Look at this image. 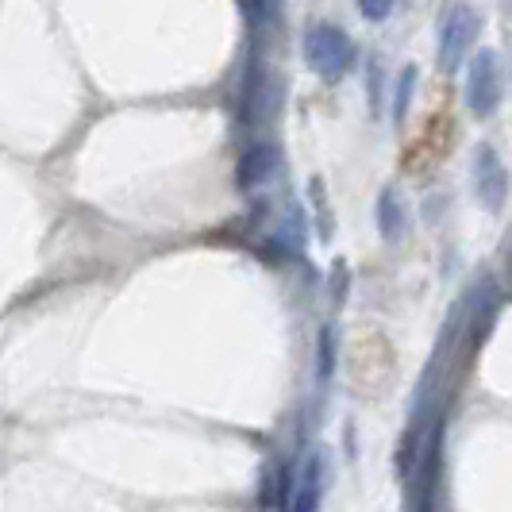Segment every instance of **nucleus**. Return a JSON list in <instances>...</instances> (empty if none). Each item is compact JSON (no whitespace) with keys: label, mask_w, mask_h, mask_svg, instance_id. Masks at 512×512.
<instances>
[{"label":"nucleus","mask_w":512,"mask_h":512,"mask_svg":"<svg viewBox=\"0 0 512 512\" xmlns=\"http://www.w3.org/2000/svg\"><path fill=\"white\" fill-rule=\"evenodd\" d=\"M301 51H305V66L320 81H339L355 66V39L339 24H328V20H316V24L305 27Z\"/></svg>","instance_id":"nucleus-1"},{"label":"nucleus","mask_w":512,"mask_h":512,"mask_svg":"<svg viewBox=\"0 0 512 512\" xmlns=\"http://www.w3.org/2000/svg\"><path fill=\"white\" fill-rule=\"evenodd\" d=\"M478 35H482L478 8L466 4V0L451 4L447 16H443V24H439V47H436L439 70L443 74H459V66H470V58H474L470 51H474Z\"/></svg>","instance_id":"nucleus-2"},{"label":"nucleus","mask_w":512,"mask_h":512,"mask_svg":"<svg viewBox=\"0 0 512 512\" xmlns=\"http://www.w3.org/2000/svg\"><path fill=\"white\" fill-rule=\"evenodd\" d=\"M505 97V74H501V58L497 51H474L470 66H466V108L489 120Z\"/></svg>","instance_id":"nucleus-3"},{"label":"nucleus","mask_w":512,"mask_h":512,"mask_svg":"<svg viewBox=\"0 0 512 512\" xmlns=\"http://www.w3.org/2000/svg\"><path fill=\"white\" fill-rule=\"evenodd\" d=\"M470 174H474V193H478V201H482L489 212H501L505 201H509V166L501 162L497 147L482 143V147L474 151Z\"/></svg>","instance_id":"nucleus-4"},{"label":"nucleus","mask_w":512,"mask_h":512,"mask_svg":"<svg viewBox=\"0 0 512 512\" xmlns=\"http://www.w3.org/2000/svg\"><path fill=\"white\" fill-rule=\"evenodd\" d=\"M274 170H278V147L274 143H251L239 158V166H235V181H239L243 193H251V189H262L274 178Z\"/></svg>","instance_id":"nucleus-5"},{"label":"nucleus","mask_w":512,"mask_h":512,"mask_svg":"<svg viewBox=\"0 0 512 512\" xmlns=\"http://www.w3.org/2000/svg\"><path fill=\"white\" fill-rule=\"evenodd\" d=\"M378 231H382L385 243H397L405 231V205H401V193L393 185H385L378 193Z\"/></svg>","instance_id":"nucleus-6"},{"label":"nucleus","mask_w":512,"mask_h":512,"mask_svg":"<svg viewBox=\"0 0 512 512\" xmlns=\"http://www.w3.org/2000/svg\"><path fill=\"white\" fill-rule=\"evenodd\" d=\"M416 81H420V70L416 66H401L397 77H393V120L397 124H405L409 120V108H412V97H416Z\"/></svg>","instance_id":"nucleus-7"},{"label":"nucleus","mask_w":512,"mask_h":512,"mask_svg":"<svg viewBox=\"0 0 512 512\" xmlns=\"http://www.w3.org/2000/svg\"><path fill=\"white\" fill-rule=\"evenodd\" d=\"M355 8H359V16L366 24H385L393 16L397 0H355Z\"/></svg>","instance_id":"nucleus-8"},{"label":"nucleus","mask_w":512,"mask_h":512,"mask_svg":"<svg viewBox=\"0 0 512 512\" xmlns=\"http://www.w3.org/2000/svg\"><path fill=\"white\" fill-rule=\"evenodd\" d=\"M320 378H332V328H324L320 339Z\"/></svg>","instance_id":"nucleus-9"},{"label":"nucleus","mask_w":512,"mask_h":512,"mask_svg":"<svg viewBox=\"0 0 512 512\" xmlns=\"http://www.w3.org/2000/svg\"><path fill=\"white\" fill-rule=\"evenodd\" d=\"M274 4H285V0H274Z\"/></svg>","instance_id":"nucleus-10"},{"label":"nucleus","mask_w":512,"mask_h":512,"mask_svg":"<svg viewBox=\"0 0 512 512\" xmlns=\"http://www.w3.org/2000/svg\"><path fill=\"white\" fill-rule=\"evenodd\" d=\"M509 4H512V0H509Z\"/></svg>","instance_id":"nucleus-11"}]
</instances>
